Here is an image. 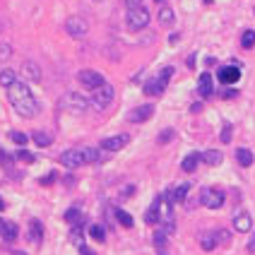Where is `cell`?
I'll list each match as a JSON object with an SVG mask.
<instances>
[{
    "label": "cell",
    "instance_id": "1",
    "mask_svg": "<svg viewBox=\"0 0 255 255\" xmlns=\"http://www.w3.org/2000/svg\"><path fill=\"white\" fill-rule=\"evenodd\" d=\"M7 99L22 118H34L39 113V104H36L32 89L27 87V82H22V80H17L12 87H7Z\"/></svg>",
    "mask_w": 255,
    "mask_h": 255
},
{
    "label": "cell",
    "instance_id": "2",
    "mask_svg": "<svg viewBox=\"0 0 255 255\" xmlns=\"http://www.w3.org/2000/svg\"><path fill=\"white\" fill-rule=\"evenodd\" d=\"M113 96H116V89H113L111 84H101V87L92 89L89 104H92L96 111H104V109H109V106L113 104Z\"/></svg>",
    "mask_w": 255,
    "mask_h": 255
},
{
    "label": "cell",
    "instance_id": "3",
    "mask_svg": "<svg viewBox=\"0 0 255 255\" xmlns=\"http://www.w3.org/2000/svg\"><path fill=\"white\" fill-rule=\"evenodd\" d=\"M171 75H174V67H164V70H161L154 80H149V82L144 84V94H149V96H159V94L166 89V84H169Z\"/></svg>",
    "mask_w": 255,
    "mask_h": 255
},
{
    "label": "cell",
    "instance_id": "4",
    "mask_svg": "<svg viewBox=\"0 0 255 255\" xmlns=\"http://www.w3.org/2000/svg\"><path fill=\"white\" fill-rule=\"evenodd\" d=\"M149 24V12L147 7H135V10H128V29L130 32H140Z\"/></svg>",
    "mask_w": 255,
    "mask_h": 255
},
{
    "label": "cell",
    "instance_id": "5",
    "mask_svg": "<svg viewBox=\"0 0 255 255\" xmlns=\"http://www.w3.org/2000/svg\"><path fill=\"white\" fill-rule=\"evenodd\" d=\"M200 202L207 209H219L224 205V191H219V188H205V191L200 192Z\"/></svg>",
    "mask_w": 255,
    "mask_h": 255
},
{
    "label": "cell",
    "instance_id": "6",
    "mask_svg": "<svg viewBox=\"0 0 255 255\" xmlns=\"http://www.w3.org/2000/svg\"><path fill=\"white\" fill-rule=\"evenodd\" d=\"M61 164L65 169H77V166L87 164V152L84 149H65L61 154Z\"/></svg>",
    "mask_w": 255,
    "mask_h": 255
},
{
    "label": "cell",
    "instance_id": "7",
    "mask_svg": "<svg viewBox=\"0 0 255 255\" xmlns=\"http://www.w3.org/2000/svg\"><path fill=\"white\" fill-rule=\"evenodd\" d=\"M65 29H67V34H70V36H75V39H82V36H87V32H89V24H87L82 17H67V22H65Z\"/></svg>",
    "mask_w": 255,
    "mask_h": 255
},
{
    "label": "cell",
    "instance_id": "8",
    "mask_svg": "<svg viewBox=\"0 0 255 255\" xmlns=\"http://www.w3.org/2000/svg\"><path fill=\"white\" fill-rule=\"evenodd\" d=\"M63 106H67L70 111H75V113H84L87 111V106H89V101L84 99V96H80V94H75V92H67L63 99Z\"/></svg>",
    "mask_w": 255,
    "mask_h": 255
},
{
    "label": "cell",
    "instance_id": "9",
    "mask_svg": "<svg viewBox=\"0 0 255 255\" xmlns=\"http://www.w3.org/2000/svg\"><path fill=\"white\" fill-rule=\"evenodd\" d=\"M80 82H82L84 87H89V89H96V87L106 84V82H104V75L96 72V70H82V72H80Z\"/></svg>",
    "mask_w": 255,
    "mask_h": 255
},
{
    "label": "cell",
    "instance_id": "10",
    "mask_svg": "<svg viewBox=\"0 0 255 255\" xmlns=\"http://www.w3.org/2000/svg\"><path fill=\"white\" fill-rule=\"evenodd\" d=\"M241 80V67L239 65H224L219 67V82L222 84H234Z\"/></svg>",
    "mask_w": 255,
    "mask_h": 255
},
{
    "label": "cell",
    "instance_id": "11",
    "mask_svg": "<svg viewBox=\"0 0 255 255\" xmlns=\"http://www.w3.org/2000/svg\"><path fill=\"white\" fill-rule=\"evenodd\" d=\"M128 142H130V137L128 135H113V137H106V140H101V149L104 152H118V149H123Z\"/></svg>",
    "mask_w": 255,
    "mask_h": 255
},
{
    "label": "cell",
    "instance_id": "12",
    "mask_svg": "<svg viewBox=\"0 0 255 255\" xmlns=\"http://www.w3.org/2000/svg\"><path fill=\"white\" fill-rule=\"evenodd\" d=\"M152 113H154V106L144 104V106L132 109V113L128 116V121H130V123H144V121H149V118H152Z\"/></svg>",
    "mask_w": 255,
    "mask_h": 255
},
{
    "label": "cell",
    "instance_id": "13",
    "mask_svg": "<svg viewBox=\"0 0 255 255\" xmlns=\"http://www.w3.org/2000/svg\"><path fill=\"white\" fill-rule=\"evenodd\" d=\"M212 89H214V82H212V75L209 72H202L200 80H197V92L202 99H209L212 96Z\"/></svg>",
    "mask_w": 255,
    "mask_h": 255
},
{
    "label": "cell",
    "instance_id": "14",
    "mask_svg": "<svg viewBox=\"0 0 255 255\" xmlns=\"http://www.w3.org/2000/svg\"><path fill=\"white\" fill-rule=\"evenodd\" d=\"M234 229L241 231V234H248V231L253 229L251 214H248V212H236V217H234Z\"/></svg>",
    "mask_w": 255,
    "mask_h": 255
},
{
    "label": "cell",
    "instance_id": "15",
    "mask_svg": "<svg viewBox=\"0 0 255 255\" xmlns=\"http://www.w3.org/2000/svg\"><path fill=\"white\" fill-rule=\"evenodd\" d=\"M144 222H147L149 226L161 222V197H157V200H154V205L147 209V214H144Z\"/></svg>",
    "mask_w": 255,
    "mask_h": 255
},
{
    "label": "cell",
    "instance_id": "16",
    "mask_svg": "<svg viewBox=\"0 0 255 255\" xmlns=\"http://www.w3.org/2000/svg\"><path fill=\"white\" fill-rule=\"evenodd\" d=\"M22 75H24L29 82H39V80H41V70H39V65L32 63V61H27V63L22 65Z\"/></svg>",
    "mask_w": 255,
    "mask_h": 255
},
{
    "label": "cell",
    "instance_id": "17",
    "mask_svg": "<svg viewBox=\"0 0 255 255\" xmlns=\"http://www.w3.org/2000/svg\"><path fill=\"white\" fill-rule=\"evenodd\" d=\"M222 159H224V154L217 152V149H207V152H202V161H205L207 166H219Z\"/></svg>",
    "mask_w": 255,
    "mask_h": 255
},
{
    "label": "cell",
    "instance_id": "18",
    "mask_svg": "<svg viewBox=\"0 0 255 255\" xmlns=\"http://www.w3.org/2000/svg\"><path fill=\"white\" fill-rule=\"evenodd\" d=\"M202 159V154L200 152H192V154H188L186 159H183V164H181V169L183 171H188V174H192L195 169H197V161Z\"/></svg>",
    "mask_w": 255,
    "mask_h": 255
},
{
    "label": "cell",
    "instance_id": "19",
    "mask_svg": "<svg viewBox=\"0 0 255 255\" xmlns=\"http://www.w3.org/2000/svg\"><path fill=\"white\" fill-rule=\"evenodd\" d=\"M236 161L241 164V166H253V152L251 149H246V147H241V149H236Z\"/></svg>",
    "mask_w": 255,
    "mask_h": 255
},
{
    "label": "cell",
    "instance_id": "20",
    "mask_svg": "<svg viewBox=\"0 0 255 255\" xmlns=\"http://www.w3.org/2000/svg\"><path fill=\"white\" fill-rule=\"evenodd\" d=\"M174 19H176V15H174V10L164 5V7L159 10V24H164V27H171V24H174Z\"/></svg>",
    "mask_w": 255,
    "mask_h": 255
},
{
    "label": "cell",
    "instance_id": "21",
    "mask_svg": "<svg viewBox=\"0 0 255 255\" xmlns=\"http://www.w3.org/2000/svg\"><path fill=\"white\" fill-rule=\"evenodd\" d=\"M32 140L36 142V147H48V144L53 142V137H51L48 132H44V130H36V132L32 135Z\"/></svg>",
    "mask_w": 255,
    "mask_h": 255
},
{
    "label": "cell",
    "instance_id": "22",
    "mask_svg": "<svg viewBox=\"0 0 255 255\" xmlns=\"http://www.w3.org/2000/svg\"><path fill=\"white\" fill-rule=\"evenodd\" d=\"M29 236H32V241L34 243H41V239H44V226H41V222H32V226H29Z\"/></svg>",
    "mask_w": 255,
    "mask_h": 255
},
{
    "label": "cell",
    "instance_id": "23",
    "mask_svg": "<svg viewBox=\"0 0 255 255\" xmlns=\"http://www.w3.org/2000/svg\"><path fill=\"white\" fill-rule=\"evenodd\" d=\"M217 241H219L217 234H202V236H200V246H202L205 251H214V248H217Z\"/></svg>",
    "mask_w": 255,
    "mask_h": 255
},
{
    "label": "cell",
    "instance_id": "24",
    "mask_svg": "<svg viewBox=\"0 0 255 255\" xmlns=\"http://www.w3.org/2000/svg\"><path fill=\"white\" fill-rule=\"evenodd\" d=\"M188 191H191V186H188V183H181L176 191L171 192V202H183V200L188 197Z\"/></svg>",
    "mask_w": 255,
    "mask_h": 255
},
{
    "label": "cell",
    "instance_id": "25",
    "mask_svg": "<svg viewBox=\"0 0 255 255\" xmlns=\"http://www.w3.org/2000/svg\"><path fill=\"white\" fill-rule=\"evenodd\" d=\"M17 80H19V77H17V72H12V70H2V72H0V84H2V87H12Z\"/></svg>",
    "mask_w": 255,
    "mask_h": 255
},
{
    "label": "cell",
    "instance_id": "26",
    "mask_svg": "<svg viewBox=\"0 0 255 255\" xmlns=\"http://www.w3.org/2000/svg\"><path fill=\"white\" fill-rule=\"evenodd\" d=\"M2 239H5V241H15V239H17V224L5 222V226H2Z\"/></svg>",
    "mask_w": 255,
    "mask_h": 255
},
{
    "label": "cell",
    "instance_id": "27",
    "mask_svg": "<svg viewBox=\"0 0 255 255\" xmlns=\"http://www.w3.org/2000/svg\"><path fill=\"white\" fill-rule=\"evenodd\" d=\"M65 222H70V224H82V212H80L77 207H70V209L65 212Z\"/></svg>",
    "mask_w": 255,
    "mask_h": 255
},
{
    "label": "cell",
    "instance_id": "28",
    "mask_svg": "<svg viewBox=\"0 0 255 255\" xmlns=\"http://www.w3.org/2000/svg\"><path fill=\"white\" fill-rule=\"evenodd\" d=\"M89 236H92L94 241H104V239H106V231H104V226L92 224V226H89Z\"/></svg>",
    "mask_w": 255,
    "mask_h": 255
},
{
    "label": "cell",
    "instance_id": "29",
    "mask_svg": "<svg viewBox=\"0 0 255 255\" xmlns=\"http://www.w3.org/2000/svg\"><path fill=\"white\" fill-rule=\"evenodd\" d=\"M241 46H243V48H253L255 46V32L253 29L243 32V36H241Z\"/></svg>",
    "mask_w": 255,
    "mask_h": 255
},
{
    "label": "cell",
    "instance_id": "30",
    "mask_svg": "<svg viewBox=\"0 0 255 255\" xmlns=\"http://www.w3.org/2000/svg\"><path fill=\"white\" fill-rule=\"evenodd\" d=\"M116 219H118V222H121V226H126V229L132 226V217L128 214L126 209H116Z\"/></svg>",
    "mask_w": 255,
    "mask_h": 255
},
{
    "label": "cell",
    "instance_id": "31",
    "mask_svg": "<svg viewBox=\"0 0 255 255\" xmlns=\"http://www.w3.org/2000/svg\"><path fill=\"white\" fill-rule=\"evenodd\" d=\"M84 152H87V164H96L101 159L99 149H94V147H84Z\"/></svg>",
    "mask_w": 255,
    "mask_h": 255
},
{
    "label": "cell",
    "instance_id": "32",
    "mask_svg": "<svg viewBox=\"0 0 255 255\" xmlns=\"http://www.w3.org/2000/svg\"><path fill=\"white\" fill-rule=\"evenodd\" d=\"M12 56V46L10 44H0V63H5Z\"/></svg>",
    "mask_w": 255,
    "mask_h": 255
},
{
    "label": "cell",
    "instance_id": "33",
    "mask_svg": "<svg viewBox=\"0 0 255 255\" xmlns=\"http://www.w3.org/2000/svg\"><path fill=\"white\" fill-rule=\"evenodd\" d=\"M17 159H19V161H27V164H32L36 157H34L32 152H27V149H19V152H17Z\"/></svg>",
    "mask_w": 255,
    "mask_h": 255
},
{
    "label": "cell",
    "instance_id": "34",
    "mask_svg": "<svg viewBox=\"0 0 255 255\" xmlns=\"http://www.w3.org/2000/svg\"><path fill=\"white\" fill-rule=\"evenodd\" d=\"M154 243H157V248H164L166 246V231H157L154 234Z\"/></svg>",
    "mask_w": 255,
    "mask_h": 255
},
{
    "label": "cell",
    "instance_id": "35",
    "mask_svg": "<svg viewBox=\"0 0 255 255\" xmlns=\"http://www.w3.org/2000/svg\"><path fill=\"white\" fill-rule=\"evenodd\" d=\"M10 137H12V142H15V144H27V135H24V132H17V130H15Z\"/></svg>",
    "mask_w": 255,
    "mask_h": 255
},
{
    "label": "cell",
    "instance_id": "36",
    "mask_svg": "<svg viewBox=\"0 0 255 255\" xmlns=\"http://www.w3.org/2000/svg\"><path fill=\"white\" fill-rule=\"evenodd\" d=\"M169 140H174V130H164V132L159 135V144H166Z\"/></svg>",
    "mask_w": 255,
    "mask_h": 255
},
{
    "label": "cell",
    "instance_id": "37",
    "mask_svg": "<svg viewBox=\"0 0 255 255\" xmlns=\"http://www.w3.org/2000/svg\"><path fill=\"white\" fill-rule=\"evenodd\" d=\"M222 142H231V126H224V130H222Z\"/></svg>",
    "mask_w": 255,
    "mask_h": 255
},
{
    "label": "cell",
    "instance_id": "38",
    "mask_svg": "<svg viewBox=\"0 0 255 255\" xmlns=\"http://www.w3.org/2000/svg\"><path fill=\"white\" fill-rule=\"evenodd\" d=\"M128 10H135V7H142V0H126Z\"/></svg>",
    "mask_w": 255,
    "mask_h": 255
},
{
    "label": "cell",
    "instance_id": "39",
    "mask_svg": "<svg viewBox=\"0 0 255 255\" xmlns=\"http://www.w3.org/2000/svg\"><path fill=\"white\" fill-rule=\"evenodd\" d=\"M53 178H56V171H53V174H48V176H44V178H41V183H44V186H48Z\"/></svg>",
    "mask_w": 255,
    "mask_h": 255
},
{
    "label": "cell",
    "instance_id": "40",
    "mask_svg": "<svg viewBox=\"0 0 255 255\" xmlns=\"http://www.w3.org/2000/svg\"><path fill=\"white\" fill-rule=\"evenodd\" d=\"M236 94H239V92H234V89H226L222 96H224V99H231V96H236Z\"/></svg>",
    "mask_w": 255,
    "mask_h": 255
},
{
    "label": "cell",
    "instance_id": "41",
    "mask_svg": "<svg viewBox=\"0 0 255 255\" xmlns=\"http://www.w3.org/2000/svg\"><path fill=\"white\" fill-rule=\"evenodd\" d=\"M80 253H82V255H94L89 248H87V246H80Z\"/></svg>",
    "mask_w": 255,
    "mask_h": 255
},
{
    "label": "cell",
    "instance_id": "42",
    "mask_svg": "<svg viewBox=\"0 0 255 255\" xmlns=\"http://www.w3.org/2000/svg\"><path fill=\"white\" fill-rule=\"evenodd\" d=\"M2 209H5V202H2V197H0V212H2Z\"/></svg>",
    "mask_w": 255,
    "mask_h": 255
},
{
    "label": "cell",
    "instance_id": "43",
    "mask_svg": "<svg viewBox=\"0 0 255 255\" xmlns=\"http://www.w3.org/2000/svg\"><path fill=\"white\" fill-rule=\"evenodd\" d=\"M2 226H5V222H2V219H0V234H2Z\"/></svg>",
    "mask_w": 255,
    "mask_h": 255
},
{
    "label": "cell",
    "instance_id": "44",
    "mask_svg": "<svg viewBox=\"0 0 255 255\" xmlns=\"http://www.w3.org/2000/svg\"><path fill=\"white\" fill-rule=\"evenodd\" d=\"M157 2H159V5H164V2H166V0H157Z\"/></svg>",
    "mask_w": 255,
    "mask_h": 255
},
{
    "label": "cell",
    "instance_id": "45",
    "mask_svg": "<svg viewBox=\"0 0 255 255\" xmlns=\"http://www.w3.org/2000/svg\"><path fill=\"white\" fill-rule=\"evenodd\" d=\"M202 2H207V5H209V2H212V0H202Z\"/></svg>",
    "mask_w": 255,
    "mask_h": 255
}]
</instances>
